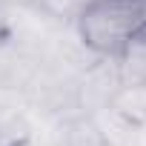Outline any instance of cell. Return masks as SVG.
I'll use <instances>...</instances> for the list:
<instances>
[{
    "label": "cell",
    "mask_w": 146,
    "mask_h": 146,
    "mask_svg": "<svg viewBox=\"0 0 146 146\" xmlns=\"http://www.w3.org/2000/svg\"><path fill=\"white\" fill-rule=\"evenodd\" d=\"M92 0H32V9L54 17V20H78V15Z\"/></svg>",
    "instance_id": "obj_5"
},
{
    "label": "cell",
    "mask_w": 146,
    "mask_h": 146,
    "mask_svg": "<svg viewBox=\"0 0 146 146\" xmlns=\"http://www.w3.org/2000/svg\"><path fill=\"white\" fill-rule=\"evenodd\" d=\"M0 146H3V140H0Z\"/></svg>",
    "instance_id": "obj_9"
},
{
    "label": "cell",
    "mask_w": 146,
    "mask_h": 146,
    "mask_svg": "<svg viewBox=\"0 0 146 146\" xmlns=\"http://www.w3.org/2000/svg\"><path fill=\"white\" fill-rule=\"evenodd\" d=\"M6 3H12V6H32V0H6Z\"/></svg>",
    "instance_id": "obj_8"
},
{
    "label": "cell",
    "mask_w": 146,
    "mask_h": 146,
    "mask_svg": "<svg viewBox=\"0 0 146 146\" xmlns=\"http://www.w3.org/2000/svg\"><path fill=\"white\" fill-rule=\"evenodd\" d=\"M9 43V23H6V17L0 15V49H3Z\"/></svg>",
    "instance_id": "obj_6"
},
{
    "label": "cell",
    "mask_w": 146,
    "mask_h": 146,
    "mask_svg": "<svg viewBox=\"0 0 146 146\" xmlns=\"http://www.w3.org/2000/svg\"><path fill=\"white\" fill-rule=\"evenodd\" d=\"M117 60V83H146V26L132 35V40L120 49Z\"/></svg>",
    "instance_id": "obj_3"
},
{
    "label": "cell",
    "mask_w": 146,
    "mask_h": 146,
    "mask_svg": "<svg viewBox=\"0 0 146 146\" xmlns=\"http://www.w3.org/2000/svg\"><path fill=\"white\" fill-rule=\"evenodd\" d=\"M106 106L126 126H143L146 123V83H117Z\"/></svg>",
    "instance_id": "obj_2"
},
{
    "label": "cell",
    "mask_w": 146,
    "mask_h": 146,
    "mask_svg": "<svg viewBox=\"0 0 146 146\" xmlns=\"http://www.w3.org/2000/svg\"><path fill=\"white\" fill-rule=\"evenodd\" d=\"M60 146H109V140H106V135L100 132V126L92 117L80 115V117H72L63 126Z\"/></svg>",
    "instance_id": "obj_4"
},
{
    "label": "cell",
    "mask_w": 146,
    "mask_h": 146,
    "mask_svg": "<svg viewBox=\"0 0 146 146\" xmlns=\"http://www.w3.org/2000/svg\"><path fill=\"white\" fill-rule=\"evenodd\" d=\"M78 35L98 57H117L146 26V0H92L75 20Z\"/></svg>",
    "instance_id": "obj_1"
},
{
    "label": "cell",
    "mask_w": 146,
    "mask_h": 146,
    "mask_svg": "<svg viewBox=\"0 0 146 146\" xmlns=\"http://www.w3.org/2000/svg\"><path fill=\"white\" fill-rule=\"evenodd\" d=\"M3 146H37L32 137H20V140H9V143H3Z\"/></svg>",
    "instance_id": "obj_7"
}]
</instances>
